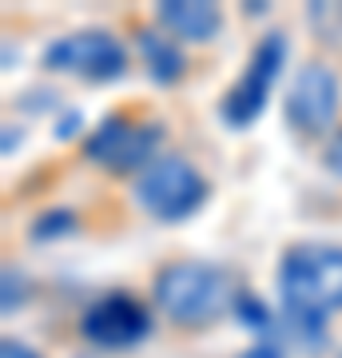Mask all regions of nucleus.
I'll list each match as a JSON object with an SVG mask.
<instances>
[{
    "instance_id": "obj_1",
    "label": "nucleus",
    "mask_w": 342,
    "mask_h": 358,
    "mask_svg": "<svg viewBox=\"0 0 342 358\" xmlns=\"http://www.w3.org/2000/svg\"><path fill=\"white\" fill-rule=\"evenodd\" d=\"M283 310L299 331H322V319L342 310V247H291L279 267Z\"/></svg>"
},
{
    "instance_id": "obj_2",
    "label": "nucleus",
    "mask_w": 342,
    "mask_h": 358,
    "mask_svg": "<svg viewBox=\"0 0 342 358\" xmlns=\"http://www.w3.org/2000/svg\"><path fill=\"white\" fill-rule=\"evenodd\" d=\"M239 279L215 263H171L155 279V303L167 319L183 327L215 322L223 310L239 303Z\"/></svg>"
},
{
    "instance_id": "obj_3",
    "label": "nucleus",
    "mask_w": 342,
    "mask_h": 358,
    "mask_svg": "<svg viewBox=\"0 0 342 358\" xmlns=\"http://www.w3.org/2000/svg\"><path fill=\"white\" fill-rule=\"evenodd\" d=\"M203 199H207V183L187 159L179 155H164V159H152V164L140 171L136 179V203L148 211L152 219H164V223H176V219H187L191 211H199Z\"/></svg>"
},
{
    "instance_id": "obj_4",
    "label": "nucleus",
    "mask_w": 342,
    "mask_h": 358,
    "mask_svg": "<svg viewBox=\"0 0 342 358\" xmlns=\"http://www.w3.org/2000/svg\"><path fill=\"white\" fill-rule=\"evenodd\" d=\"M283 60H287V36L283 32H271V36H263L255 44L243 76L223 96V120H227L231 128H247V124H255L263 115L266 100H271V88L279 80Z\"/></svg>"
},
{
    "instance_id": "obj_5",
    "label": "nucleus",
    "mask_w": 342,
    "mask_h": 358,
    "mask_svg": "<svg viewBox=\"0 0 342 358\" xmlns=\"http://www.w3.org/2000/svg\"><path fill=\"white\" fill-rule=\"evenodd\" d=\"M44 64L52 72H68V76H84V80H115V76H124L127 52L112 32L84 28V32H72V36L56 40L44 52Z\"/></svg>"
},
{
    "instance_id": "obj_6",
    "label": "nucleus",
    "mask_w": 342,
    "mask_h": 358,
    "mask_svg": "<svg viewBox=\"0 0 342 358\" xmlns=\"http://www.w3.org/2000/svg\"><path fill=\"white\" fill-rule=\"evenodd\" d=\"M155 143H159V128L155 124H136V120L112 115L84 143V152H88L92 164L108 167V171H143L152 164Z\"/></svg>"
},
{
    "instance_id": "obj_7",
    "label": "nucleus",
    "mask_w": 342,
    "mask_h": 358,
    "mask_svg": "<svg viewBox=\"0 0 342 358\" xmlns=\"http://www.w3.org/2000/svg\"><path fill=\"white\" fill-rule=\"evenodd\" d=\"M339 112V80L327 64H303L287 92V120L306 136H322Z\"/></svg>"
},
{
    "instance_id": "obj_8",
    "label": "nucleus",
    "mask_w": 342,
    "mask_h": 358,
    "mask_svg": "<svg viewBox=\"0 0 342 358\" xmlns=\"http://www.w3.org/2000/svg\"><path fill=\"white\" fill-rule=\"evenodd\" d=\"M84 334H88L96 346H108V350H120V346H136L140 338H148L152 331V315L140 299L131 294H104L96 299L88 310H84Z\"/></svg>"
},
{
    "instance_id": "obj_9",
    "label": "nucleus",
    "mask_w": 342,
    "mask_h": 358,
    "mask_svg": "<svg viewBox=\"0 0 342 358\" xmlns=\"http://www.w3.org/2000/svg\"><path fill=\"white\" fill-rule=\"evenodd\" d=\"M159 24L179 40L203 44V40H215V32L223 28V13L219 4H207V0H164Z\"/></svg>"
},
{
    "instance_id": "obj_10",
    "label": "nucleus",
    "mask_w": 342,
    "mask_h": 358,
    "mask_svg": "<svg viewBox=\"0 0 342 358\" xmlns=\"http://www.w3.org/2000/svg\"><path fill=\"white\" fill-rule=\"evenodd\" d=\"M140 56L143 64L152 68L155 80H179V72H183V52L176 48V40L164 36V32H155V28H143L140 32Z\"/></svg>"
},
{
    "instance_id": "obj_11",
    "label": "nucleus",
    "mask_w": 342,
    "mask_h": 358,
    "mask_svg": "<svg viewBox=\"0 0 342 358\" xmlns=\"http://www.w3.org/2000/svg\"><path fill=\"white\" fill-rule=\"evenodd\" d=\"M235 315H239V322H247L251 331H263L271 334L275 331V319H271V310L255 299V294H239V303H235Z\"/></svg>"
},
{
    "instance_id": "obj_12",
    "label": "nucleus",
    "mask_w": 342,
    "mask_h": 358,
    "mask_svg": "<svg viewBox=\"0 0 342 358\" xmlns=\"http://www.w3.org/2000/svg\"><path fill=\"white\" fill-rule=\"evenodd\" d=\"M72 227H76V215H72V211H52V215L36 219L32 239H56V235H68Z\"/></svg>"
},
{
    "instance_id": "obj_13",
    "label": "nucleus",
    "mask_w": 342,
    "mask_h": 358,
    "mask_svg": "<svg viewBox=\"0 0 342 358\" xmlns=\"http://www.w3.org/2000/svg\"><path fill=\"white\" fill-rule=\"evenodd\" d=\"M327 167L334 176H342V128L334 131V140H330V148H327Z\"/></svg>"
},
{
    "instance_id": "obj_14",
    "label": "nucleus",
    "mask_w": 342,
    "mask_h": 358,
    "mask_svg": "<svg viewBox=\"0 0 342 358\" xmlns=\"http://www.w3.org/2000/svg\"><path fill=\"white\" fill-rule=\"evenodd\" d=\"M239 358H283V350H279V346H271V343H263V346H251V350H243Z\"/></svg>"
},
{
    "instance_id": "obj_15",
    "label": "nucleus",
    "mask_w": 342,
    "mask_h": 358,
    "mask_svg": "<svg viewBox=\"0 0 342 358\" xmlns=\"http://www.w3.org/2000/svg\"><path fill=\"white\" fill-rule=\"evenodd\" d=\"M0 358H40V355H32V350L20 346V343H4L0 346Z\"/></svg>"
}]
</instances>
